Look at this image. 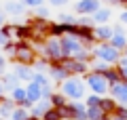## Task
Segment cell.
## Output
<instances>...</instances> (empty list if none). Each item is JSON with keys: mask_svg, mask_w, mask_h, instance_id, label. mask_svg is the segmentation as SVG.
<instances>
[{"mask_svg": "<svg viewBox=\"0 0 127 120\" xmlns=\"http://www.w3.org/2000/svg\"><path fill=\"white\" fill-rule=\"evenodd\" d=\"M2 72H4V59L0 57V74H2Z\"/></svg>", "mask_w": 127, "mask_h": 120, "instance_id": "cell-13", "label": "cell"}, {"mask_svg": "<svg viewBox=\"0 0 127 120\" xmlns=\"http://www.w3.org/2000/svg\"><path fill=\"white\" fill-rule=\"evenodd\" d=\"M26 6H30V9H38V6L45 4V0H21Z\"/></svg>", "mask_w": 127, "mask_h": 120, "instance_id": "cell-11", "label": "cell"}, {"mask_svg": "<svg viewBox=\"0 0 127 120\" xmlns=\"http://www.w3.org/2000/svg\"><path fill=\"white\" fill-rule=\"evenodd\" d=\"M93 55L97 59H102V61H106V63H117L119 59H121V51L114 49L110 42H100L97 49L93 51Z\"/></svg>", "mask_w": 127, "mask_h": 120, "instance_id": "cell-1", "label": "cell"}, {"mask_svg": "<svg viewBox=\"0 0 127 120\" xmlns=\"http://www.w3.org/2000/svg\"><path fill=\"white\" fill-rule=\"evenodd\" d=\"M4 11H9V13H13V15H19V13H23V11H26V4H23L21 0H9V2H6L4 4Z\"/></svg>", "mask_w": 127, "mask_h": 120, "instance_id": "cell-8", "label": "cell"}, {"mask_svg": "<svg viewBox=\"0 0 127 120\" xmlns=\"http://www.w3.org/2000/svg\"><path fill=\"white\" fill-rule=\"evenodd\" d=\"M123 55H125V57H127V46H125V49H123Z\"/></svg>", "mask_w": 127, "mask_h": 120, "instance_id": "cell-16", "label": "cell"}, {"mask_svg": "<svg viewBox=\"0 0 127 120\" xmlns=\"http://www.w3.org/2000/svg\"><path fill=\"white\" fill-rule=\"evenodd\" d=\"M2 91H4V84H2V80H0V93H2Z\"/></svg>", "mask_w": 127, "mask_h": 120, "instance_id": "cell-15", "label": "cell"}, {"mask_svg": "<svg viewBox=\"0 0 127 120\" xmlns=\"http://www.w3.org/2000/svg\"><path fill=\"white\" fill-rule=\"evenodd\" d=\"M13 59L17 63H26V65H30V63H34V51H32V46L23 44V42H19V44L13 46Z\"/></svg>", "mask_w": 127, "mask_h": 120, "instance_id": "cell-2", "label": "cell"}, {"mask_svg": "<svg viewBox=\"0 0 127 120\" xmlns=\"http://www.w3.org/2000/svg\"><path fill=\"white\" fill-rule=\"evenodd\" d=\"M87 82H89V86H91V89H93L97 95H102V93H106V91H110V82H108V80H106L102 74H97V72H95V74H91L89 78H87Z\"/></svg>", "mask_w": 127, "mask_h": 120, "instance_id": "cell-4", "label": "cell"}, {"mask_svg": "<svg viewBox=\"0 0 127 120\" xmlns=\"http://www.w3.org/2000/svg\"><path fill=\"white\" fill-rule=\"evenodd\" d=\"M47 2H49V4H53V6H64L68 0H47Z\"/></svg>", "mask_w": 127, "mask_h": 120, "instance_id": "cell-12", "label": "cell"}, {"mask_svg": "<svg viewBox=\"0 0 127 120\" xmlns=\"http://www.w3.org/2000/svg\"><path fill=\"white\" fill-rule=\"evenodd\" d=\"M110 44L114 46V49H119V51H123L127 46V38H125V32H117V34H112V38L108 40Z\"/></svg>", "mask_w": 127, "mask_h": 120, "instance_id": "cell-7", "label": "cell"}, {"mask_svg": "<svg viewBox=\"0 0 127 120\" xmlns=\"http://www.w3.org/2000/svg\"><path fill=\"white\" fill-rule=\"evenodd\" d=\"M112 27H108V25H97V27H93V36H95V40H100V42H108L110 38H112Z\"/></svg>", "mask_w": 127, "mask_h": 120, "instance_id": "cell-6", "label": "cell"}, {"mask_svg": "<svg viewBox=\"0 0 127 120\" xmlns=\"http://www.w3.org/2000/svg\"><path fill=\"white\" fill-rule=\"evenodd\" d=\"M91 17H93L95 23H100V25H102V23H106V21L110 19V11H108V9H97Z\"/></svg>", "mask_w": 127, "mask_h": 120, "instance_id": "cell-9", "label": "cell"}, {"mask_svg": "<svg viewBox=\"0 0 127 120\" xmlns=\"http://www.w3.org/2000/svg\"><path fill=\"white\" fill-rule=\"evenodd\" d=\"M62 93L66 95V97H74V99L83 97V84H81V80H76V78H66V80L62 82Z\"/></svg>", "mask_w": 127, "mask_h": 120, "instance_id": "cell-3", "label": "cell"}, {"mask_svg": "<svg viewBox=\"0 0 127 120\" xmlns=\"http://www.w3.org/2000/svg\"><path fill=\"white\" fill-rule=\"evenodd\" d=\"M121 21H123V23H127V11H125V13H121Z\"/></svg>", "mask_w": 127, "mask_h": 120, "instance_id": "cell-14", "label": "cell"}, {"mask_svg": "<svg viewBox=\"0 0 127 120\" xmlns=\"http://www.w3.org/2000/svg\"><path fill=\"white\" fill-rule=\"evenodd\" d=\"M2 23H4V19H2V15H0V25H2Z\"/></svg>", "mask_w": 127, "mask_h": 120, "instance_id": "cell-17", "label": "cell"}, {"mask_svg": "<svg viewBox=\"0 0 127 120\" xmlns=\"http://www.w3.org/2000/svg\"><path fill=\"white\" fill-rule=\"evenodd\" d=\"M51 101H53V105H55V107L66 105V97H64V95H53V97H51Z\"/></svg>", "mask_w": 127, "mask_h": 120, "instance_id": "cell-10", "label": "cell"}, {"mask_svg": "<svg viewBox=\"0 0 127 120\" xmlns=\"http://www.w3.org/2000/svg\"><path fill=\"white\" fill-rule=\"evenodd\" d=\"M97 9H100V0H78L74 6L78 15H93Z\"/></svg>", "mask_w": 127, "mask_h": 120, "instance_id": "cell-5", "label": "cell"}]
</instances>
